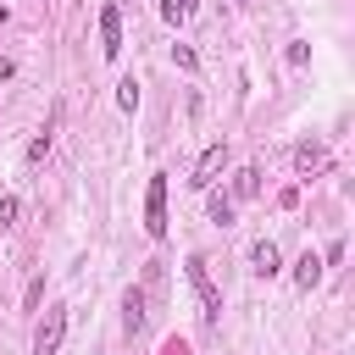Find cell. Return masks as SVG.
I'll return each instance as SVG.
<instances>
[{
	"instance_id": "cell-1",
	"label": "cell",
	"mask_w": 355,
	"mask_h": 355,
	"mask_svg": "<svg viewBox=\"0 0 355 355\" xmlns=\"http://www.w3.org/2000/svg\"><path fill=\"white\" fill-rule=\"evenodd\" d=\"M189 283H194V294H200V305H205V322H216V316H222V294H216V283H211L205 255H189Z\"/></svg>"
},
{
	"instance_id": "cell-2",
	"label": "cell",
	"mask_w": 355,
	"mask_h": 355,
	"mask_svg": "<svg viewBox=\"0 0 355 355\" xmlns=\"http://www.w3.org/2000/svg\"><path fill=\"white\" fill-rule=\"evenodd\" d=\"M61 338H67V305H50V311H44V322L33 327V355H55V349H61Z\"/></svg>"
},
{
	"instance_id": "cell-3",
	"label": "cell",
	"mask_w": 355,
	"mask_h": 355,
	"mask_svg": "<svg viewBox=\"0 0 355 355\" xmlns=\"http://www.w3.org/2000/svg\"><path fill=\"white\" fill-rule=\"evenodd\" d=\"M144 233L150 239H166V178L161 172L150 178V194H144Z\"/></svg>"
},
{
	"instance_id": "cell-4",
	"label": "cell",
	"mask_w": 355,
	"mask_h": 355,
	"mask_svg": "<svg viewBox=\"0 0 355 355\" xmlns=\"http://www.w3.org/2000/svg\"><path fill=\"white\" fill-rule=\"evenodd\" d=\"M222 166H227V144H211V150L194 161V172H189V189H200V194H205V189L216 183V172H222Z\"/></svg>"
},
{
	"instance_id": "cell-5",
	"label": "cell",
	"mask_w": 355,
	"mask_h": 355,
	"mask_svg": "<svg viewBox=\"0 0 355 355\" xmlns=\"http://www.w3.org/2000/svg\"><path fill=\"white\" fill-rule=\"evenodd\" d=\"M100 55L105 61L122 55V11L116 6H100Z\"/></svg>"
},
{
	"instance_id": "cell-6",
	"label": "cell",
	"mask_w": 355,
	"mask_h": 355,
	"mask_svg": "<svg viewBox=\"0 0 355 355\" xmlns=\"http://www.w3.org/2000/svg\"><path fill=\"white\" fill-rule=\"evenodd\" d=\"M250 272H255V277H277V272H283V255H277L272 239H261V244L250 250Z\"/></svg>"
},
{
	"instance_id": "cell-7",
	"label": "cell",
	"mask_w": 355,
	"mask_h": 355,
	"mask_svg": "<svg viewBox=\"0 0 355 355\" xmlns=\"http://www.w3.org/2000/svg\"><path fill=\"white\" fill-rule=\"evenodd\" d=\"M294 166H300V178L322 172V166H327V144H300V150H294Z\"/></svg>"
},
{
	"instance_id": "cell-8",
	"label": "cell",
	"mask_w": 355,
	"mask_h": 355,
	"mask_svg": "<svg viewBox=\"0 0 355 355\" xmlns=\"http://www.w3.org/2000/svg\"><path fill=\"white\" fill-rule=\"evenodd\" d=\"M294 283H300V288H316V283H322V255H316V250H305V255L294 261Z\"/></svg>"
},
{
	"instance_id": "cell-9",
	"label": "cell",
	"mask_w": 355,
	"mask_h": 355,
	"mask_svg": "<svg viewBox=\"0 0 355 355\" xmlns=\"http://www.w3.org/2000/svg\"><path fill=\"white\" fill-rule=\"evenodd\" d=\"M122 327H128V333L144 327V288H128V294H122Z\"/></svg>"
},
{
	"instance_id": "cell-10",
	"label": "cell",
	"mask_w": 355,
	"mask_h": 355,
	"mask_svg": "<svg viewBox=\"0 0 355 355\" xmlns=\"http://www.w3.org/2000/svg\"><path fill=\"white\" fill-rule=\"evenodd\" d=\"M255 194H261V172L255 166H239L233 172V200H255Z\"/></svg>"
},
{
	"instance_id": "cell-11",
	"label": "cell",
	"mask_w": 355,
	"mask_h": 355,
	"mask_svg": "<svg viewBox=\"0 0 355 355\" xmlns=\"http://www.w3.org/2000/svg\"><path fill=\"white\" fill-rule=\"evenodd\" d=\"M194 6H200V0H161V17L178 28V22H189V17H194Z\"/></svg>"
},
{
	"instance_id": "cell-12",
	"label": "cell",
	"mask_w": 355,
	"mask_h": 355,
	"mask_svg": "<svg viewBox=\"0 0 355 355\" xmlns=\"http://www.w3.org/2000/svg\"><path fill=\"white\" fill-rule=\"evenodd\" d=\"M116 105H122V111H139V83H133V78L116 83Z\"/></svg>"
},
{
	"instance_id": "cell-13",
	"label": "cell",
	"mask_w": 355,
	"mask_h": 355,
	"mask_svg": "<svg viewBox=\"0 0 355 355\" xmlns=\"http://www.w3.org/2000/svg\"><path fill=\"white\" fill-rule=\"evenodd\" d=\"M211 222H233V194H211Z\"/></svg>"
},
{
	"instance_id": "cell-14",
	"label": "cell",
	"mask_w": 355,
	"mask_h": 355,
	"mask_svg": "<svg viewBox=\"0 0 355 355\" xmlns=\"http://www.w3.org/2000/svg\"><path fill=\"white\" fill-rule=\"evenodd\" d=\"M172 67H183V72H200V55H194L189 44H172Z\"/></svg>"
},
{
	"instance_id": "cell-15",
	"label": "cell",
	"mask_w": 355,
	"mask_h": 355,
	"mask_svg": "<svg viewBox=\"0 0 355 355\" xmlns=\"http://www.w3.org/2000/svg\"><path fill=\"white\" fill-rule=\"evenodd\" d=\"M17 222V194H0V227Z\"/></svg>"
},
{
	"instance_id": "cell-16",
	"label": "cell",
	"mask_w": 355,
	"mask_h": 355,
	"mask_svg": "<svg viewBox=\"0 0 355 355\" xmlns=\"http://www.w3.org/2000/svg\"><path fill=\"white\" fill-rule=\"evenodd\" d=\"M283 55H288V67H305V61H311V50H305V44H300V39H294V44H288V50H283Z\"/></svg>"
},
{
	"instance_id": "cell-17",
	"label": "cell",
	"mask_w": 355,
	"mask_h": 355,
	"mask_svg": "<svg viewBox=\"0 0 355 355\" xmlns=\"http://www.w3.org/2000/svg\"><path fill=\"white\" fill-rule=\"evenodd\" d=\"M44 155H50V133H44V139H33V144H28V161H44Z\"/></svg>"
}]
</instances>
